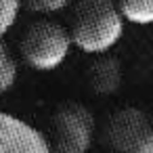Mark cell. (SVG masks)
I'll list each match as a JSON object with an SVG mask.
<instances>
[{
    "label": "cell",
    "instance_id": "8992f818",
    "mask_svg": "<svg viewBox=\"0 0 153 153\" xmlns=\"http://www.w3.org/2000/svg\"><path fill=\"white\" fill-rule=\"evenodd\" d=\"M122 78H124V74H122L120 59L105 55V53H103V57L92 61L88 67V86L92 88V92L103 94V97L115 94L122 86Z\"/></svg>",
    "mask_w": 153,
    "mask_h": 153
},
{
    "label": "cell",
    "instance_id": "6da1fadb",
    "mask_svg": "<svg viewBox=\"0 0 153 153\" xmlns=\"http://www.w3.org/2000/svg\"><path fill=\"white\" fill-rule=\"evenodd\" d=\"M124 21L115 0H78L69 32L80 51L103 55L124 36Z\"/></svg>",
    "mask_w": 153,
    "mask_h": 153
},
{
    "label": "cell",
    "instance_id": "52a82bcc",
    "mask_svg": "<svg viewBox=\"0 0 153 153\" xmlns=\"http://www.w3.org/2000/svg\"><path fill=\"white\" fill-rule=\"evenodd\" d=\"M126 21L134 25H153V0H117Z\"/></svg>",
    "mask_w": 153,
    "mask_h": 153
},
{
    "label": "cell",
    "instance_id": "30bf717a",
    "mask_svg": "<svg viewBox=\"0 0 153 153\" xmlns=\"http://www.w3.org/2000/svg\"><path fill=\"white\" fill-rule=\"evenodd\" d=\"M71 0H23V7L38 15H51L63 11Z\"/></svg>",
    "mask_w": 153,
    "mask_h": 153
},
{
    "label": "cell",
    "instance_id": "7a4b0ae2",
    "mask_svg": "<svg viewBox=\"0 0 153 153\" xmlns=\"http://www.w3.org/2000/svg\"><path fill=\"white\" fill-rule=\"evenodd\" d=\"M74 44L71 32L57 21L38 19L21 36L19 51L23 61L36 71H51L63 65Z\"/></svg>",
    "mask_w": 153,
    "mask_h": 153
},
{
    "label": "cell",
    "instance_id": "5b68a950",
    "mask_svg": "<svg viewBox=\"0 0 153 153\" xmlns=\"http://www.w3.org/2000/svg\"><path fill=\"white\" fill-rule=\"evenodd\" d=\"M0 153H53L48 138L21 117L0 111Z\"/></svg>",
    "mask_w": 153,
    "mask_h": 153
},
{
    "label": "cell",
    "instance_id": "ba28073f",
    "mask_svg": "<svg viewBox=\"0 0 153 153\" xmlns=\"http://www.w3.org/2000/svg\"><path fill=\"white\" fill-rule=\"evenodd\" d=\"M17 82V61L11 55L7 42L0 38V92H7Z\"/></svg>",
    "mask_w": 153,
    "mask_h": 153
},
{
    "label": "cell",
    "instance_id": "3957f363",
    "mask_svg": "<svg viewBox=\"0 0 153 153\" xmlns=\"http://www.w3.org/2000/svg\"><path fill=\"white\" fill-rule=\"evenodd\" d=\"M97 122L90 109L76 101L61 103L51 120V151L53 153H88L94 140Z\"/></svg>",
    "mask_w": 153,
    "mask_h": 153
},
{
    "label": "cell",
    "instance_id": "277c9868",
    "mask_svg": "<svg viewBox=\"0 0 153 153\" xmlns=\"http://www.w3.org/2000/svg\"><path fill=\"white\" fill-rule=\"evenodd\" d=\"M103 143L113 153H153V122L138 107L117 109L103 126Z\"/></svg>",
    "mask_w": 153,
    "mask_h": 153
},
{
    "label": "cell",
    "instance_id": "9c48e42d",
    "mask_svg": "<svg viewBox=\"0 0 153 153\" xmlns=\"http://www.w3.org/2000/svg\"><path fill=\"white\" fill-rule=\"evenodd\" d=\"M21 9H23V0H0V38L13 30Z\"/></svg>",
    "mask_w": 153,
    "mask_h": 153
}]
</instances>
